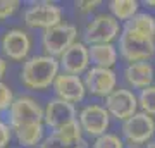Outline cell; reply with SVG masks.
<instances>
[{"instance_id": "603a6c76", "label": "cell", "mask_w": 155, "mask_h": 148, "mask_svg": "<svg viewBox=\"0 0 155 148\" xmlns=\"http://www.w3.org/2000/svg\"><path fill=\"white\" fill-rule=\"evenodd\" d=\"M52 133H55V134L66 138V140H81V138H83V129L79 126L78 119L69 122V124H66V126L59 127V129H54Z\"/></svg>"}, {"instance_id": "277c9868", "label": "cell", "mask_w": 155, "mask_h": 148, "mask_svg": "<svg viewBox=\"0 0 155 148\" xmlns=\"http://www.w3.org/2000/svg\"><path fill=\"white\" fill-rule=\"evenodd\" d=\"M122 31L121 22L114 19L109 12H102L91 17L83 29V43L86 47L100 43H114Z\"/></svg>"}, {"instance_id": "8fae6325", "label": "cell", "mask_w": 155, "mask_h": 148, "mask_svg": "<svg viewBox=\"0 0 155 148\" xmlns=\"http://www.w3.org/2000/svg\"><path fill=\"white\" fill-rule=\"evenodd\" d=\"M59 66L62 72L72 74V76H81L90 69V55L88 47L83 41H76L71 45L64 54L59 57Z\"/></svg>"}, {"instance_id": "1f68e13d", "label": "cell", "mask_w": 155, "mask_h": 148, "mask_svg": "<svg viewBox=\"0 0 155 148\" xmlns=\"http://www.w3.org/2000/svg\"><path fill=\"white\" fill-rule=\"evenodd\" d=\"M153 61H155V57H153Z\"/></svg>"}, {"instance_id": "5b68a950", "label": "cell", "mask_w": 155, "mask_h": 148, "mask_svg": "<svg viewBox=\"0 0 155 148\" xmlns=\"http://www.w3.org/2000/svg\"><path fill=\"white\" fill-rule=\"evenodd\" d=\"M78 41V28L71 22H64L45 29L41 35V47L45 50V55L50 57H61L71 45Z\"/></svg>"}, {"instance_id": "9c48e42d", "label": "cell", "mask_w": 155, "mask_h": 148, "mask_svg": "<svg viewBox=\"0 0 155 148\" xmlns=\"http://www.w3.org/2000/svg\"><path fill=\"white\" fill-rule=\"evenodd\" d=\"M64 12L54 2H36L24 11V22L29 28L50 29L62 22Z\"/></svg>"}, {"instance_id": "9a60e30c", "label": "cell", "mask_w": 155, "mask_h": 148, "mask_svg": "<svg viewBox=\"0 0 155 148\" xmlns=\"http://www.w3.org/2000/svg\"><path fill=\"white\" fill-rule=\"evenodd\" d=\"M31 50V38L22 29H9L2 36V52L11 61H24Z\"/></svg>"}, {"instance_id": "6da1fadb", "label": "cell", "mask_w": 155, "mask_h": 148, "mask_svg": "<svg viewBox=\"0 0 155 148\" xmlns=\"http://www.w3.org/2000/svg\"><path fill=\"white\" fill-rule=\"evenodd\" d=\"M61 66L55 57L50 55H35L26 59L21 71V79L24 86L31 90H47L54 84L55 77L59 76Z\"/></svg>"}, {"instance_id": "7a4b0ae2", "label": "cell", "mask_w": 155, "mask_h": 148, "mask_svg": "<svg viewBox=\"0 0 155 148\" xmlns=\"http://www.w3.org/2000/svg\"><path fill=\"white\" fill-rule=\"evenodd\" d=\"M119 57L126 64L131 62H152L155 57V40L122 29L117 38Z\"/></svg>"}, {"instance_id": "4316f807", "label": "cell", "mask_w": 155, "mask_h": 148, "mask_svg": "<svg viewBox=\"0 0 155 148\" xmlns=\"http://www.w3.org/2000/svg\"><path fill=\"white\" fill-rule=\"evenodd\" d=\"M11 138H12L11 126H7L5 122L0 121V148H5L11 143Z\"/></svg>"}, {"instance_id": "52a82bcc", "label": "cell", "mask_w": 155, "mask_h": 148, "mask_svg": "<svg viewBox=\"0 0 155 148\" xmlns=\"http://www.w3.org/2000/svg\"><path fill=\"white\" fill-rule=\"evenodd\" d=\"M105 110L109 112L110 119H116V121L122 122L129 119L131 115H134L138 112V98H136V93L133 90H129L126 86L116 88L109 97L105 98Z\"/></svg>"}, {"instance_id": "f1b7e54d", "label": "cell", "mask_w": 155, "mask_h": 148, "mask_svg": "<svg viewBox=\"0 0 155 148\" xmlns=\"http://www.w3.org/2000/svg\"><path fill=\"white\" fill-rule=\"evenodd\" d=\"M5 69H7V62L4 61L2 57H0V77H2L4 74H5Z\"/></svg>"}, {"instance_id": "8992f818", "label": "cell", "mask_w": 155, "mask_h": 148, "mask_svg": "<svg viewBox=\"0 0 155 148\" xmlns=\"http://www.w3.org/2000/svg\"><path fill=\"white\" fill-rule=\"evenodd\" d=\"M9 122L12 131L33 124H43V109L29 97H17L9 109Z\"/></svg>"}, {"instance_id": "d6986e66", "label": "cell", "mask_w": 155, "mask_h": 148, "mask_svg": "<svg viewBox=\"0 0 155 148\" xmlns=\"http://www.w3.org/2000/svg\"><path fill=\"white\" fill-rule=\"evenodd\" d=\"M14 134H16V140L19 145H22L24 148H33L36 145L40 146V143L43 141L45 127L43 124H33V126L16 129Z\"/></svg>"}, {"instance_id": "2e32d148", "label": "cell", "mask_w": 155, "mask_h": 148, "mask_svg": "<svg viewBox=\"0 0 155 148\" xmlns=\"http://www.w3.org/2000/svg\"><path fill=\"white\" fill-rule=\"evenodd\" d=\"M90 64L91 67H102V69H114L119 62V50L116 43H100L88 47Z\"/></svg>"}, {"instance_id": "f546056e", "label": "cell", "mask_w": 155, "mask_h": 148, "mask_svg": "<svg viewBox=\"0 0 155 148\" xmlns=\"http://www.w3.org/2000/svg\"><path fill=\"white\" fill-rule=\"evenodd\" d=\"M145 148H155V138L150 143H147V145H145Z\"/></svg>"}, {"instance_id": "d4e9b609", "label": "cell", "mask_w": 155, "mask_h": 148, "mask_svg": "<svg viewBox=\"0 0 155 148\" xmlns=\"http://www.w3.org/2000/svg\"><path fill=\"white\" fill-rule=\"evenodd\" d=\"M17 7H19L17 0H0V21L11 17L17 11Z\"/></svg>"}, {"instance_id": "ac0fdd59", "label": "cell", "mask_w": 155, "mask_h": 148, "mask_svg": "<svg viewBox=\"0 0 155 148\" xmlns=\"http://www.w3.org/2000/svg\"><path fill=\"white\" fill-rule=\"evenodd\" d=\"M140 7L141 4L138 0H110L109 14L119 22H127L140 12Z\"/></svg>"}, {"instance_id": "3957f363", "label": "cell", "mask_w": 155, "mask_h": 148, "mask_svg": "<svg viewBox=\"0 0 155 148\" xmlns=\"http://www.w3.org/2000/svg\"><path fill=\"white\" fill-rule=\"evenodd\" d=\"M121 138L129 146H145L155 138V117L138 110L129 119L121 122Z\"/></svg>"}, {"instance_id": "484cf974", "label": "cell", "mask_w": 155, "mask_h": 148, "mask_svg": "<svg viewBox=\"0 0 155 148\" xmlns=\"http://www.w3.org/2000/svg\"><path fill=\"white\" fill-rule=\"evenodd\" d=\"M74 5H76V11L79 12V14H91L98 5H102V2H100V0H93V2H91V0H79Z\"/></svg>"}, {"instance_id": "ffe728a7", "label": "cell", "mask_w": 155, "mask_h": 148, "mask_svg": "<svg viewBox=\"0 0 155 148\" xmlns=\"http://www.w3.org/2000/svg\"><path fill=\"white\" fill-rule=\"evenodd\" d=\"M38 148H88V141L84 138H81V140H66V138L52 133L50 136L43 138V141L40 143Z\"/></svg>"}, {"instance_id": "5bb4252c", "label": "cell", "mask_w": 155, "mask_h": 148, "mask_svg": "<svg viewBox=\"0 0 155 148\" xmlns=\"http://www.w3.org/2000/svg\"><path fill=\"white\" fill-rule=\"evenodd\" d=\"M122 79L129 90H143L153 84L155 81V66L152 62H131L124 66Z\"/></svg>"}, {"instance_id": "30bf717a", "label": "cell", "mask_w": 155, "mask_h": 148, "mask_svg": "<svg viewBox=\"0 0 155 148\" xmlns=\"http://www.w3.org/2000/svg\"><path fill=\"white\" fill-rule=\"evenodd\" d=\"M83 76L86 93L98 97V98H107L117 88V72L114 69L90 67Z\"/></svg>"}, {"instance_id": "4dcf8cb0", "label": "cell", "mask_w": 155, "mask_h": 148, "mask_svg": "<svg viewBox=\"0 0 155 148\" xmlns=\"http://www.w3.org/2000/svg\"><path fill=\"white\" fill-rule=\"evenodd\" d=\"M129 148H134V146H129Z\"/></svg>"}, {"instance_id": "e0dca14e", "label": "cell", "mask_w": 155, "mask_h": 148, "mask_svg": "<svg viewBox=\"0 0 155 148\" xmlns=\"http://www.w3.org/2000/svg\"><path fill=\"white\" fill-rule=\"evenodd\" d=\"M122 29L155 40V16L147 11H140L133 19L122 24Z\"/></svg>"}, {"instance_id": "83f0119b", "label": "cell", "mask_w": 155, "mask_h": 148, "mask_svg": "<svg viewBox=\"0 0 155 148\" xmlns=\"http://www.w3.org/2000/svg\"><path fill=\"white\" fill-rule=\"evenodd\" d=\"M140 4L147 9H155V0H145V2H140Z\"/></svg>"}, {"instance_id": "cb8c5ba5", "label": "cell", "mask_w": 155, "mask_h": 148, "mask_svg": "<svg viewBox=\"0 0 155 148\" xmlns=\"http://www.w3.org/2000/svg\"><path fill=\"white\" fill-rule=\"evenodd\" d=\"M12 102H14V95H12V90L7 84L0 81V110L11 109Z\"/></svg>"}, {"instance_id": "4fadbf2b", "label": "cell", "mask_w": 155, "mask_h": 148, "mask_svg": "<svg viewBox=\"0 0 155 148\" xmlns=\"http://www.w3.org/2000/svg\"><path fill=\"white\" fill-rule=\"evenodd\" d=\"M76 107L69 102H64L61 98H52L47 102V107L43 109V124L48 127L59 129L69 122L76 121Z\"/></svg>"}, {"instance_id": "7c38bea8", "label": "cell", "mask_w": 155, "mask_h": 148, "mask_svg": "<svg viewBox=\"0 0 155 148\" xmlns=\"http://www.w3.org/2000/svg\"><path fill=\"white\" fill-rule=\"evenodd\" d=\"M54 91H55V98H61L69 104H79L84 100L86 95V88H84L83 77L81 76H72L66 72H59V76L54 81Z\"/></svg>"}, {"instance_id": "ba28073f", "label": "cell", "mask_w": 155, "mask_h": 148, "mask_svg": "<svg viewBox=\"0 0 155 148\" xmlns=\"http://www.w3.org/2000/svg\"><path fill=\"white\" fill-rule=\"evenodd\" d=\"M78 122H79L84 134H88L91 138H98L102 134L109 133L110 115H109V112L105 110L104 105L90 104V105H84L83 109L79 110Z\"/></svg>"}, {"instance_id": "7402d4cb", "label": "cell", "mask_w": 155, "mask_h": 148, "mask_svg": "<svg viewBox=\"0 0 155 148\" xmlns=\"http://www.w3.org/2000/svg\"><path fill=\"white\" fill-rule=\"evenodd\" d=\"M91 148H126V143L116 133H105L102 136L95 138Z\"/></svg>"}, {"instance_id": "44dd1931", "label": "cell", "mask_w": 155, "mask_h": 148, "mask_svg": "<svg viewBox=\"0 0 155 148\" xmlns=\"http://www.w3.org/2000/svg\"><path fill=\"white\" fill-rule=\"evenodd\" d=\"M138 98V109L145 114L155 117V83L148 88H143L136 93Z\"/></svg>"}]
</instances>
